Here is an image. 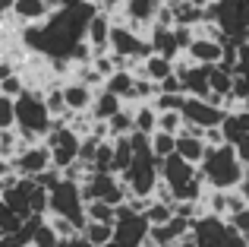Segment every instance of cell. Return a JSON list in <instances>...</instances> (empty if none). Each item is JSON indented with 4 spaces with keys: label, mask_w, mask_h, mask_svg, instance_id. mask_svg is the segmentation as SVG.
I'll list each match as a JSON object with an SVG mask.
<instances>
[{
    "label": "cell",
    "mask_w": 249,
    "mask_h": 247,
    "mask_svg": "<svg viewBox=\"0 0 249 247\" xmlns=\"http://www.w3.org/2000/svg\"><path fill=\"white\" fill-rule=\"evenodd\" d=\"M199 178L208 190H237V184L243 181L246 168L237 159V149L231 143H221V146H208L205 159L199 162Z\"/></svg>",
    "instance_id": "1"
},
{
    "label": "cell",
    "mask_w": 249,
    "mask_h": 247,
    "mask_svg": "<svg viewBox=\"0 0 249 247\" xmlns=\"http://www.w3.org/2000/svg\"><path fill=\"white\" fill-rule=\"evenodd\" d=\"M16 105V133L22 136L25 146H35L41 136H48L54 118L48 114V105H44V95L41 92H32V89H22V92L13 99Z\"/></svg>",
    "instance_id": "2"
},
{
    "label": "cell",
    "mask_w": 249,
    "mask_h": 247,
    "mask_svg": "<svg viewBox=\"0 0 249 247\" xmlns=\"http://www.w3.org/2000/svg\"><path fill=\"white\" fill-rule=\"evenodd\" d=\"M183 114V124L186 127H196V130H208V127H221L227 118V111L212 99H186L180 108Z\"/></svg>",
    "instance_id": "3"
},
{
    "label": "cell",
    "mask_w": 249,
    "mask_h": 247,
    "mask_svg": "<svg viewBox=\"0 0 249 247\" xmlns=\"http://www.w3.org/2000/svg\"><path fill=\"white\" fill-rule=\"evenodd\" d=\"M10 168H13L16 178H35V174H41V171L51 168V155H48V149H44L41 143H35V146H22L19 155L10 162Z\"/></svg>",
    "instance_id": "4"
},
{
    "label": "cell",
    "mask_w": 249,
    "mask_h": 247,
    "mask_svg": "<svg viewBox=\"0 0 249 247\" xmlns=\"http://www.w3.org/2000/svg\"><path fill=\"white\" fill-rule=\"evenodd\" d=\"M110 25L114 22L107 19V13H95L89 19V25H85V44L91 48V57L110 51Z\"/></svg>",
    "instance_id": "5"
},
{
    "label": "cell",
    "mask_w": 249,
    "mask_h": 247,
    "mask_svg": "<svg viewBox=\"0 0 249 247\" xmlns=\"http://www.w3.org/2000/svg\"><path fill=\"white\" fill-rule=\"evenodd\" d=\"M186 54H189V61H193V63L214 67V63H221V57H224V41H218V38H202V35H196L193 41H189Z\"/></svg>",
    "instance_id": "6"
},
{
    "label": "cell",
    "mask_w": 249,
    "mask_h": 247,
    "mask_svg": "<svg viewBox=\"0 0 249 247\" xmlns=\"http://www.w3.org/2000/svg\"><path fill=\"white\" fill-rule=\"evenodd\" d=\"M54 13L51 0H13V16L22 25H38Z\"/></svg>",
    "instance_id": "7"
},
{
    "label": "cell",
    "mask_w": 249,
    "mask_h": 247,
    "mask_svg": "<svg viewBox=\"0 0 249 247\" xmlns=\"http://www.w3.org/2000/svg\"><path fill=\"white\" fill-rule=\"evenodd\" d=\"M63 92V105H67L70 114H79V111H89L91 108V99H95V89L85 86L82 80H73V82H63L60 86Z\"/></svg>",
    "instance_id": "8"
},
{
    "label": "cell",
    "mask_w": 249,
    "mask_h": 247,
    "mask_svg": "<svg viewBox=\"0 0 249 247\" xmlns=\"http://www.w3.org/2000/svg\"><path fill=\"white\" fill-rule=\"evenodd\" d=\"M123 108V99H117V95H110V92H95V99H91V118L95 121H107V118H114L117 111Z\"/></svg>",
    "instance_id": "9"
},
{
    "label": "cell",
    "mask_w": 249,
    "mask_h": 247,
    "mask_svg": "<svg viewBox=\"0 0 249 247\" xmlns=\"http://www.w3.org/2000/svg\"><path fill=\"white\" fill-rule=\"evenodd\" d=\"M133 82H136V76H133V73L114 70L110 76H104V92L117 95V99H129V95H133Z\"/></svg>",
    "instance_id": "10"
},
{
    "label": "cell",
    "mask_w": 249,
    "mask_h": 247,
    "mask_svg": "<svg viewBox=\"0 0 249 247\" xmlns=\"http://www.w3.org/2000/svg\"><path fill=\"white\" fill-rule=\"evenodd\" d=\"M82 238L91 247H104V244L114 241V225L110 222H85L82 225Z\"/></svg>",
    "instance_id": "11"
},
{
    "label": "cell",
    "mask_w": 249,
    "mask_h": 247,
    "mask_svg": "<svg viewBox=\"0 0 249 247\" xmlns=\"http://www.w3.org/2000/svg\"><path fill=\"white\" fill-rule=\"evenodd\" d=\"M107 127V140H117V136H129L133 133V108H120L114 118L104 121Z\"/></svg>",
    "instance_id": "12"
},
{
    "label": "cell",
    "mask_w": 249,
    "mask_h": 247,
    "mask_svg": "<svg viewBox=\"0 0 249 247\" xmlns=\"http://www.w3.org/2000/svg\"><path fill=\"white\" fill-rule=\"evenodd\" d=\"M148 146H152V155L158 162H164L167 155H174V146H177V136L170 133H161V130H155L152 136H148Z\"/></svg>",
    "instance_id": "13"
},
{
    "label": "cell",
    "mask_w": 249,
    "mask_h": 247,
    "mask_svg": "<svg viewBox=\"0 0 249 247\" xmlns=\"http://www.w3.org/2000/svg\"><path fill=\"white\" fill-rule=\"evenodd\" d=\"M161 133H170V136H180L183 133V114L180 111H158V127Z\"/></svg>",
    "instance_id": "14"
},
{
    "label": "cell",
    "mask_w": 249,
    "mask_h": 247,
    "mask_svg": "<svg viewBox=\"0 0 249 247\" xmlns=\"http://www.w3.org/2000/svg\"><path fill=\"white\" fill-rule=\"evenodd\" d=\"M16 127V105L10 95H0V133Z\"/></svg>",
    "instance_id": "15"
},
{
    "label": "cell",
    "mask_w": 249,
    "mask_h": 247,
    "mask_svg": "<svg viewBox=\"0 0 249 247\" xmlns=\"http://www.w3.org/2000/svg\"><path fill=\"white\" fill-rule=\"evenodd\" d=\"M233 149H237V159L243 162V168L249 171V133H243L237 143H233Z\"/></svg>",
    "instance_id": "16"
},
{
    "label": "cell",
    "mask_w": 249,
    "mask_h": 247,
    "mask_svg": "<svg viewBox=\"0 0 249 247\" xmlns=\"http://www.w3.org/2000/svg\"><path fill=\"white\" fill-rule=\"evenodd\" d=\"M123 3L126 0H95V6H101V10H120Z\"/></svg>",
    "instance_id": "17"
},
{
    "label": "cell",
    "mask_w": 249,
    "mask_h": 247,
    "mask_svg": "<svg viewBox=\"0 0 249 247\" xmlns=\"http://www.w3.org/2000/svg\"><path fill=\"white\" fill-rule=\"evenodd\" d=\"M0 19H13V0H0Z\"/></svg>",
    "instance_id": "18"
},
{
    "label": "cell",
    "mask_w": 249,
    "mask_h": 247,
    "mask_svg": "<svg viewBox=\"0 0 249 247\" xmlns=\"http://www.w3.org/2000/svg\"><path fill=\"white\" fill-rule=\"evenodd\" d=\"M51 3H60V6H76V3H82V0H51Z\"/></svg>",
    "instance_id": "19"
},
{
    "label": "cell",
    "mask_w": 249,
    "mask_h": 247,
    "mask_svg": "<svg viewBox=\"0 0 249 247\" xmlns=\"http://www.w3.org/2000/svg\"><path fill=\"white\" fill-rule=\"evenodd\" d=\"M189 241H193V238H189ZM189 241H180V244H174V247H193Z\"/></svg>",
    "instance_id": "20"
}]
</instances>
